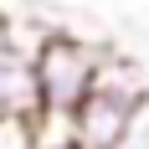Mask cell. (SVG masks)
<instances>
[{"label": "cell", "mask_w": 149, "mask_h": 149, "mask_svg": "<svg viewBox=\"0 0 149 149\" xmlns=\"http://www.w3.org/2000/svg\"><path fill=\"white\" fill-rule=\"evenodd\" d=\"M108 46L77 36V31H52L41 46H36V82H41V108H67L72 113L82 98L98 82V67H103Z\"/></svg>", "instance_id": "6da1fadb"}, {"label": "cell", "mask_w": 149, "mask_h": 149, "mask_svg": "<svg viewBox=\"0 0 149 149\" xmlns=\"http://www.w3.org/2000/svg\"><path fill=\"white\" fill-rule=\"evenodd\" d=\"M134 103H139V98H123V93L93 88L88 98L72 108V118H77V144H82V149H113V144H118V134L129 129Z\"/></svg>", "instance_id": "7a4b0ae2"}, {"label": "cell", "mask_w": 149, "mask_h": 149, "mask_svg": "<svg viewBox=\"0 0 149 149\" xmlns=\"http://www.w3.org/2000/svg\"><path fill=\"white\" fill-rule=\"evenodd\" d=\"M41 108V82H36V57L21 46L0 41V113L31 118Z\"/></svg>", "instance_id": "3957f363"}, {"label": "cell", "mask_w": 149, "mask_h": 149, "mask_svg": "<svg viewBox=\"0 0 149 149\" xmlns=\"http://www.w3.org/2000/svg\"><path fill=\"white\" fill-rule=\"evenodd\" d=\"M31 134H36V149H72L77 144V118L67 108H36L31 113Z\"/></svg>", "instance_id": "277c9868"}, {"label": "cell", "mask_w": 149, "mask_h": 149, "mask_svg": "<svg viewBox=\"0 0 149 149\" xmlns=\"http://www.w3.org/2000/svg\"><path fill=\"white\" fill-rule=\"evenodd\" d=\"M113 149H149V93L134 103V113H129V129L118 134V144Z\"/></svg>", "instance_id": "5b68a950"}, {"label": "cell", "mask_w": 149, "mask_h": 149, "mask_svg": "<svg viewBox=\"0 0 149 149\" xmlns=\"http://www.w3.org/2000/svg\"><path fill=\"white\" fill-rule=\"evenodd\" d=\"M0 149H36L31 118H21V113H0Z\"/></svg>", "instance_id": "8992f818"}, {"label": "cell", "mask_w": 149, "mask_h": 149, "mask_svg": "<svg viewBox=\"0 0 149 149\" xmlns=\"http://www.w3.org/2000/svg\"><path fill=\"white\" fill-rule=\"evenodd\" d=\"M72 149H82V144H72Z\"/></svg>", "instance_id": "52a82bcc"}]
</instances>
